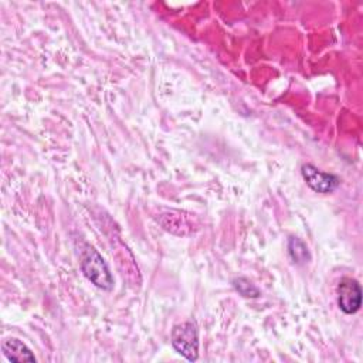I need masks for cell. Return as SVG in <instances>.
<instances>
[{
  "label": "cell",
  "mask_w": 363,
  "mask_h": 363,
  "mask_svg": "<svg viewBox=\"0 0 363 363\" xmlns=\"http://www.w3.org/2000/svg\"><path fill=\"white\" fill-rule=\"evenodd\" d=\"M81 269L84 275L98 288L111 291L113 288V277L102 255L89 244H85L81 252Z\"/></svg>",
  "instance_id": "1"
},
{
  "label": "cell",
  "mask_w": 363,
  "mask_h": 363,
  "mask_svg": "<svg viewBox=\"0 0 363 363\" xmlns=\"http://www.w3.org/2000/svg\"><path fill=\"white\" fill-rule=\"evenodd\" d=\"M172 346L184 359L194 362L199 357V333L193 322L174 325L172 329Z\"/></svg>",
  "instance_id": "2"
},
{
  "label": "cell",
  "mask_w": 363,
  "mask_h": 363,
  "mask_svg": "<svg viewBox=\"0 0 363 363\" xmlns=\"http://www.w3.org/2000/svg\"><path fill=\"white\" fill-rule=\"evenodd\" d=\"M337 306L346 315L356 313L362 306V288L360 284L349 277L339 281L337 288Z\"/></svg>",
  "instance_id": "3"
},
{
  "label": "cell",
  "mask_w": 363,
  "mask_h": 363,
  "mask_svg": "<svg viewBox=\"0 0 363 363\" xmlns=\"http://www.w3.org/2000/svg\"><path fill=\"white\" fill-rule=\"evenodd\" d=\"M301 173H302V177L306 182V184L316 193H323V194L332 193L340 184V180L337 176H335L332 173L322 172L311 163L303 164L301 167Z\"/></svg>",
  "instance_id": "4"
},
{
  "label": "cell",
  "mask_w": 363,
  "mask_h": 363,
  "mask_svg": "<svg viewBox=\"0 0 363 363\" xmlns=\"http://www.w3.org/2000/svg\"><path fill=\"white\" fill-rule=\"evenodd\" d=\"M3 354L10 362H35L33 352L18 339L10 337L1 343Z\"/></svg>",
  "instance_id": "5"
},
{
  "label": "cell",
  "mask_w": 363,
  "mask_h": 363,
  "mask_svg": "<svg viewBox=\"0 0 363 363\" xmlns=\"http://www.w3.org/2000/svg\"><path fill=\"white\" fill-rule=\"evenodd\" d=\"M288 252L292 262L298 265L306 264L311 259V254L308 251L306 244L298 237H291L288 240Z\"/></svg>",
  "instance_id": "6"
},
{
  "label": "cell",
  "mask_w": 363,
  "mask_h": 363,
  "mask_svg": "<svg viewBox=\"0 0 363 363\" xmlns=\"http://www.w3.org/2000/svg\"><path fill=\"white\" fill-rule=\"evenodd\" d=\"M233 286L235 288V291L242 295L244 298H258L261 295L259 289L245 277H238L233 279Z\"/></svg>",
  "instance_id": "7"
}]
</instances>
